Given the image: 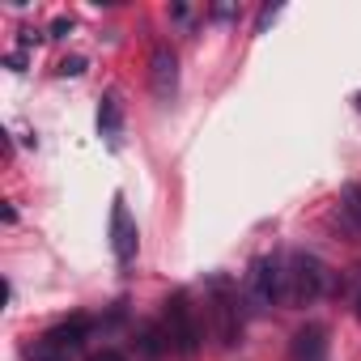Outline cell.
<instances>
[{"instance_id": "obj_1", "label": "cell", "mask_w": 361, "mask_h": 361, "mask_svg": "<svg viewBox=\"0 0 361 361\" xmlns=\"http://www.w3.org/2000/svg\"><path fill=\"white\" fill-rule=\"evenodd\" d=\"M327 285H331V268L319 255H310V251H289L285 255V293H281L285 306H293V310L310 306L327 293Z\"/></svg>"}, {"instance_id": "obj_2", "label": "cell", "mask_w": 361, "mask_h": 361, "mask_svg": "<svg viewBox=\"0 0 361 361\" xmlns=\"http://www.w3.org/2000/svg\"><path fill=\"white\" fill-rule=\"evenodd\" d=\"M90 331H94V319L90 314H73V319L47 327L35 344H26L22 357L26 361H77V353L85 348Z\"/></svg>"}, {"instance_id": "obj_3", "label": "cell", "mask_w": 361, "mask_h": 361, "mask_svg": "<svg viewBox=\"0 0 361 361\" xmlns=\"http://www.w3.org/2000/svg\"><path fill=\"white\" fill-rule=\"evenodd\" d=\"M285 293V259L281 255H259L251 259L247 276H243V298L251 310H272Z\"/></svg>"}, {"instance_id": "obj_4", "label": "cell", "mask_w": 361, "mask_h": 361, "mask_svg": "<svg viewBox=\"0 0 361 361\" xmlns=\"http://www.w3.org/2000/svg\"><path fill=\"white\" fill-rule=\"evenodd\" d=\"M161 327H166V340L178 357H196L200 353V340H204V327L196 323V306L188 293H174L166 302V314H161Z\"/></svg>"}, {"instance_id": "obj_5", "label": "cell", "mask_w": 361, "mask_h": 361, "mask_svg": "<svg viewBox=\"0 0 361 361\" xmlns=\"http://www.w3.org/2000/svg\"><path fill=\"white\" fill-rule=\"evenodd\" d=\"M209 298H213L217 340H221L226 348L238 344V336H243V302H247V298H238V285H234L230 276H213V281H209Z\"/></svg>"}, {"instance_id": "obj_6", "label": "cell", "mask_w": 361, "mask_h": 361, "mask_svg": "<svg viewBox=\"0 0 361 361\" xmlns=\"http://www.w3.org/2000/svg\"><path fill=\"white\" fill-rule=\"evenodd\" d=\"M136 243H140L136 221H132L123 196H115V209H111V251H115L119 268H132V264H136Z\"/></svg>"}, {"instance_id": "obj_7", "label": "cell", "mask_w": 361, "mask_h": 361, "mask_svg": "<svg viewBox=\"0 0 361 361\" xmlns=\"http://www.w3.org/2000/svg\"><path fill=\"white\" fill-rule=\"evenodd\" d=\"M149 85H153V98H161V102H170L178 94V56L166 43L153 47V56H149Z\"/></svg>"}, {"instance_id": "obj_8", "label": "cell", "mask_w": 361, "mask_h": 361, "mask_svg": "<svg viewBox=\"0 0 361 361\" xmlns=\"http://www.w3.org/2000/svg\"><path fill=\"white\" fill-rule=\"evenodd\" d=\"M289 357H293V361H327V327H323V323L298 327V336H293V344H289Z\"/></svg>"}, {"instance_id": "obj_9", "label": "cell", "mask_w": 361, "mask_h": 361, "mask_svg": "<svg viewBox=\"0 0 361 361\" xmlns=\"http://www.w3.org/2000/svg\"><path fill=\"white\" fill-rule=\"evenodd\" d=\"M98 132L106 145H119V132H123V102L119 94H106L102 106H98Z\"/></svg>"}, {"instance_id": "obj_10", "label": "cell", "mask_w": 361, "mask_h": 361, "mask_svg": "<svg viewBox=\"0 0 361 361\" xmlns=\"http://www.w3.org/2000/svg\"><path fill=\"white\" fill-rule=\"evenodd\" d=\"M340 209H344L348 226H353V230H361V183L344 188V196H340Z\"/></svg>"}, {"instance_id": "obj_11", "label": "cell", "mask_w": 361, "mask_h": 361, "mask_svg": "<svg viewBox=\"0 0 361 361\" xmlns=\"http://www.w3.org/2000/svg\"><path fill=\"white\" fill-rule=\"evenodd\" d=\"M56 73H60V77H81V73H85V60H81V56H68V60L56 64Z\"/></svg>"}, {"instance_id": "obj_12", "label": "cell", "mask_w": 361, "mask_h": 361, "mask_svg": "<svg viewBox=\"0 0 361 361\" xmlns=\"http://www.w3.org/2000/svg\"><path fill=\"white\" fill-rule=\"evenodd\" d=\"M43 39H51V35H43V30H22V35H18V51H26V47H39Z\"/></svg>"}, {"instance_id": "obj_13", "label": "cell", "mask_w": 361, "mask_h": 361, "mask_svg": "<svg viewBox=\"0 0 361 361\" xmlns=\"http://www.w3.org/2000/svg\"><path fill=\"white\" fill-rule=\"evenodd\" d=\"M276 18H281V9H276V5H272V9H259V22H255V35H264V30H268V26L276 22Z\"/></svg>"}, {"instance_id": "obj_14", "label": "cell", "mask_w": 361, "mask_h": 361, "mask_svg": "<svg viewBox=\"0 0 361 361\" xmlns=\"http://www.w3.org/2000/svg\"><path fill=\"white\" fill-rule=\"evenodd\" d=\"M64 35H73V18H56L51 22V39H64Z\"/></svg>"}, {"instance_id": "obj_15", "label": "cell", "mask_w": 361, "mask_h": 361, "mask_svg": "<svg viewBox=\"0 0 361 361\" xmlns=\"http://www.w3.org/2000/svg\"><path fill=\"white\" fill-rule=\"evenodd\" d=\"M5 64H9L13 73H22V68H26V51H9V56H5Z\"/></svg>"}, {"instance_id": "obj_16", "label": "cell", "mask_w": 361, "mask_h": 361, "mask_svg": "<svg viewBox=\"0 0 361 361\" xmlns=\"http://www.w3.org/2000/svg\"><path fill=\"white\" fill-rule=\"evenodd\" d=\"M213 18H217V22H230V18H238V9H234V5H217Z\"/></svg>"}, {"instance_id": "obj_17", "label": "cell", "mask_w": 361, "mask_h": 361, "mask_svg": "<svg viewBox=\"0 0 361 361\" xmlns=\"http://www.w3.org/2000/svg\"><path fill=\"white\" fill-rule=\"evenodd\" d=\"M170 18H174V22H183V26H188V22H192V9H188V5H174V9H170Z\"/></svg>"}, {"instance_id": "obj_18", "label": "cell", "mask_w": 361, "mask_h": 361, "mask_svg": "<svg viewBox=\"0 0 361 361\" xmlns=\"http://www.w3.org/2000/svg\"><path fill=\"white\" fill-rule=\"evenodd\" d=\"M94 361H123V353H115V348H106V353H98Z\"/></svg>"}, {"instance_id": "obj_19", "label": "cell", "mask_w": 361, "mask_h": 361, "mask_svg": "<svg viewBox=\"0 0 361 361\" xmlns=\"http://www.w3.org/2000/svg\"><path fill=\"white\" fill-rule=\"evenodd\" d=\"M357 319H361V293H357Z\"/></svg>"}]
</instances>
